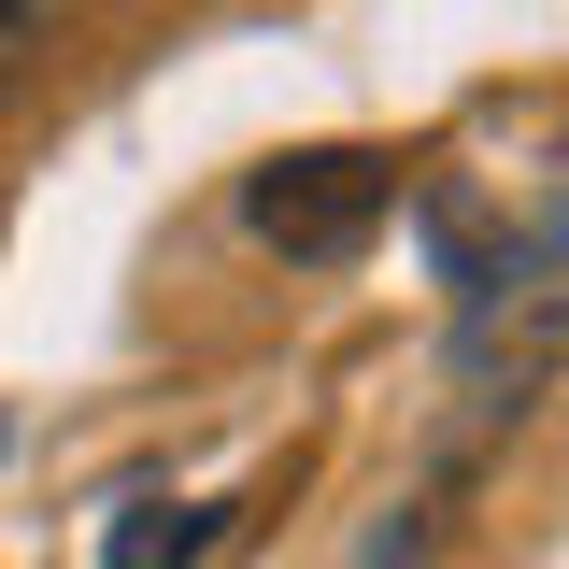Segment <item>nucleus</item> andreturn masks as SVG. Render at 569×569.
I'll use <instances>...</instances> for the list:
<instances>
[{
  "label": "nucleus",
  "instance_id": "nucleus-2",
  "mask_svg": "<svg viewBox=\"0 0 569 569\" xmlns=\"http://www.w3.org/2000/svg\"><path fill=\"white\" fill-rule=\"evenodd\" d=\"M213 541V512H171V527H114V569H186Z\"/></svg>",
  "mask_w": 569,
  "mask_h": 569
},
{
  "label": "nucleus",
  "instance_id": "nucleus-1",
  "mask_svg": "<svg viewBox=\"0 0 569 569\" xmlns=\"http://www.w3.org/2000/svg\"><path fill=\"white\" fill-rule=\"evenodd\" d=\"M385 200H399V157H370V142H299V157H271V171L242 186V228H257L271 257H299V271H342V257H370Z\"/></svg>",
  "mask_w": 569,
  "mask_h": 569
},
{
  "label": "nucleus",
  "instance_id": "nucleus-4",
  "mask_svg": "<svg viewBox=\"0 0 569 569\" xmlns=\"http://www.w3.org/2000/svg\"><path fill=\"white\" fill-rule=\"evenodd\" d=\"M399 556H413V527H399V541H370V569H399Z\"/></svg>",
  "mask_w": 569,
  "mask_h": 569
},
{
  "label": "nucleus",
  "instance_id": "nucleus-3",
  "mask_svg": "<svg viewBox=\"0 0 569 569\" xmlns=\"http://www.w3.org/2000/svg\"><path fill=\"white\" fill-rule=\"evenodd\" d=\"M29 14H43V0H0V71L29 58Z\"/></svg>",
  "mask_w": 569,
  "mask_h": 569
}]
</instances>
